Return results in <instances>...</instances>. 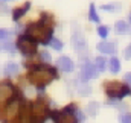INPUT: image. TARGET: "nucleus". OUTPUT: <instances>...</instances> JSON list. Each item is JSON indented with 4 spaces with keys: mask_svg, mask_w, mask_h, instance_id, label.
<instances>
[{
    "mask_svg": "<svg viewBox=\"0 0 131 123\" xmlns=\"http://www.w3.org/2000/svg\"><path fill=\"white\" fill-rule=\"evenodd\" d=\"M47 20H52L50 15H46L43 14V18L41 21L38 23H34L31 26H28V36L34 40V41H38V43H50V35H52V24H47Z\"/></svg>",
    "mask_w": 131,
    "mask_h": 123,
    "instance_id": "f257e3e1",
    "label": "nucleus"
},
{
    "mask_svg": "<svg viewBox=\"0 0 131 123\" xmlns=\"http://www.w3.org/2000/svg\"><path fill=\"white\" fill-rule=\"evenodd\" d=\"M57 76V71L52 68V67H47V65H41V67H37L35 70H32L29 73V81L32 82L35 87H46L47 84L52 82V79H55Z\"/></svg>",
    "mask_w": 131,
    "mask_h": 123,
    "instance_id": "f03ea898",
    "label": "nucleus"
},
{
    "mask_svg": "<svg viewBox=\"0 0 131 123\" xmlns=\"http://www.w3.org/2000/svg\"><path fill=\"white\" fill-rule=\"evenodd\" d=\"M20 111H21V100L20 99H14L5 106L3 111H0V120L5 123L11 122L20 114Z\"/></svg>",
    "mask_w": 131,
    "mask_h": 123,
    "instance_id": "7ed1b4c3",
    "label": "nucleus"
},
{
    "mask_svg": "<svg viewBox=\"0 0 131 123\" xmlns=\"http://www.w3.org/2000/svg\"><path fill=\"white\" fill-rule=\"evenodd\" d=\"M105 93L110 96V97H114V99H122L125 97L127 94H130L128 87L122 85L121 82H108L105 84Z\"/></svg>",
    "mask_w": 131,
    "mask_h": 123,
    "instance_id": "20e7f679",
    "label": "nucleus"
},
{
    "mask_svg": "<svg viewBox=\"0 0 131 123\" xmlns=\"http://www.w3.org/2000/svg\"><path fill=\"white\" fill-rule=\"evenodd\" d=\"M31 116L37 122H43L47 117V102L44 99H37L32 103L31 108Z\"/></svg>",
    "mask_w": 131,
    "mask_h": 123,
    "instance_id": "39448f33",
    "label": "nucleus"
},
{
    "mask_svg": "<svg viewBox=\"0 0 131 123\" xmlns=\"http://www.w3.org/2000/svg\"><path fill=\"white\" fill-rule=\"evenodd\" d=\"M17 47L20 49V52L26 56L29 55H34L37 52V43L31 40L29 36H20L18 41H17Z\"/></svg>",
    "mask_w": 131,
    "mask_h": 123,
    "instance_id": "423d86ee",
    "label": "nucleus"
},
{
    "mask_svg": "<svg viewBox=\"0 0 131 123\" xmlns=\"http://www.w3.org/2000/svg\"><path fill=\"white\" fill-rule=\"evenodd\" d=\"M52 119L55 123H76V117L72 113H69L67 108L64 111H55L52 114Z\"/></svg>",
    "mask_w": 131,
    "mask_h": 123,
    "instance_id": "0eeeda50",
    "label": "nucleus"
},
{
    "mask_svg": "<svg viewBox=\"0 0 131 123\" xmlns=\"http://www.w3.org/2000/svg\"><path fill=\"white\" fill-rule=\"evenodd\" d=\"M14 93H15V90L9 81H2L0 82V103L9 100L14 96Z\"/></svg>",
    "mask_w": 131,
    "mask_h": 123,
    "instance_id": "6e6552de",
    "label": "nucleus"
},
{
    "mask_svg": "<svg viewBox=\"0 0 131 123\" xmlns=\"http://www.w3.org/2000/svg\"><path fill=\"white\" fill-rule=\"evenodd\" d=\"M96 73H98V68H96V65H93L92 62H85V64L82 65V76H84V79L95 78Z\"/></svg>",
    "mask_w": 131,
    "mask_h": 123,
    "instance_id": "1a4fd4ad",
    "label": "nucleus"
},
{
    "mask_svg": "<svg viewBox=\"0 0 131 123\" xmlns=\"http://www.w3.org/2000/svg\"><path fill=\"white\" fill-rule=\"evenodd\" d=\"M98 50L101 52V53L113 55V53H116V44H113V43H107V41L99 43L98 44Z\"/></svg>",
    "mask_w": 131,
    "mask_h": 123,
    "instance_id": "9d476101",
    "label": "nucleus"
},
{
    "mask_svg": "<svg viewBox=\"0 0 131 123\" xmlns=\"http://www.w3.org/2000/svg\"><path fill=\"white\" fill-rule=\"evenodd\" d=\"M58 67L63 70V71H72L73 70V61L67 56H61L58 59Z\"/></svg>",
    "mask_w": 131,
    "mask_h": 123,
    "instance_id": "9b49d317",
    "label": "nucleus"
},
{
    "mask_svg": "<svg viewBox=\"0 0 131 123\" xmlns=\"http://www.w3.org/2000/svg\"><path fill=\"white\" fill-rule=\"evenodd\" d=\"M29 8H31V3H29V2H26L23 6L15 8V9L12 11V18H14V20H18L20 17H23V15L28 12V9H29Z\"/></svg>",
    "mask_w": 131,
    "mask_h": 123,
    "instance_id": "f8f14e48",
    "label": "nucleus"
},
{
    "mask_svg": "<svg viewBox=\"0 0 131 123\" xmlns=\"http://www.w3.org/2000/svg\"><path fill=\"white\" fill-rule=\"evenodd\" d=\"M17 73H18V65L17 64H8L5 67V75L6 76H14Z\"/></svg>",
    "mask_w": 131,
    "mask_h": 123,
    "instance_id": "ddd939ff",
    "label": "nucleus"
},
{
    "mask_svg": "<svg viewBox=\"0 0 131 123\" xmlns=\"http://www.w3.org/2000/svg\"><path fill=\"white\" fill-rule=\"evenodd\" d=\"M108 64H110V70H111V73H117V71L121 70V62H119L117 58H111Z\"/></svg>",
    "mask_w": 131,
    "mask_h": 123,
    "instance_id": "4468645a",
    "label": "nucleus"
},
{
    "mask_svg": "<svg viewBox=\"0 0 131 123\" xmlns=\"http://www.w3.org/2000/svg\"><path fill=\"white\" fill-rule=\"evenodd\" d=\"M128 29H130V28H128V24H127V23H125V21H117V23H116V31H117V33H122V35H124V33H128Z\"/></svg>",
    "mask_w": 131,
    "mask_h": 123,
    "instance_id": "2eb2a0df",
    "label": "nucleus"
},
{
    "mask_svg": "<svg viewBox=\"0 0 131 123\" xmlns=\"http://www.w3.org/2000/svg\"><path fill=\"white\" fill-rule=\"evenodd\" d=\"M105 64H107L105 58H102V56L96 58V68H98L99 71H104L105 70Z\"/></svg>",
    "mask_w": 131,
    "mask_h": 123,
    "instance_id": "dca6fc26",
    "label": "nucleus"
},
{
    "mask_svg": "<svg viewBox=\"0 0 131 123\" xmlns=\"http://www.w3.org/2000/svg\"><path fill=\"white\" fill-rule=\"evenodd\" d=\"M49 44H50V46H52L55 50H61V49H63V43H61L60 40H55V38H52Z\"/></svg>",
    "mask_w": 131,
    "mask_h": 123,
    "instance_id": "f3484780",
    "label": "nucleus"
},
{
    "mask_svg": "<svg viewBox=\"0 0 131 123\" xmlns=\"http://www.w3.org/2000/svg\"><path fill=\"white\" fill-rule=\"evenodd\" d=\"M90 20L92 21H99V17L98 14H96V9H95V5H90Z\"/></svg>",
    "mask_w": 131,
    "mask_h": 123,
    "instance_id": "a211bd4d",
    "label": "nucleus"
},
{
    "mask_svg": "<svg viewBox=\"0 0 131 123\" xmlns=\"http://www.w3.org/2000/svg\"><path fill=\"white\" fill-rule=\"evenodd\" d=\"M102 9L104 11H117V9H121V6L117 3H111V5H104Z\"/></svg>",
    "mask_w": 131,
    "mask_h": 123,
    "instance_id": "6ab92c4d",
    "label": "nucleus"
},
{
    "mask_svg": "<svg viewBox=\"0 0 131 123\" xmlns=\"http://www.w3.org/2000/svg\"><path fill=\"white\" fill-rule=\"evenodd\" d=\"M98 33L101 38H107V35H108V28L107 26H101L98 29Z\"/></svg>",
    "mask_w": 131,
    "mask_h": 123,
    "instance_id": "aec40b11",
    "label": "nucleus"
},
{
    "mask_svg": "<svg viewBox=\"0 0 131 123\" xmlns=\"http://www.w3.org/2000/svg\"><path fill=\"white\" fill-rule=\"evenodd\" d=\"M98 103H96V102H92V103H90V105H89V113H90V114H92V116H95V114H96V111H98Z\"/></svg>",
    "mask_w": 131,
    "mask_h": 123,
    "instance_id": "412c9836",
    "label": "nucleus"
},
{
    "mask_svg": "<svg viewBox=\"0 0 131 123\" xmlns=\"http://www.w3.org/2000/svg\"><path fill=\"white\" fill-rule=\"evenodd\" d=\"M119 120L122 123H131V114H124V116H121Z\"/></svg>",
    "mask_w": 131,
    "mask_h": 123,
    "instance_id": "4be33fe9",
    "label": "nucleus"
},
{
    "mask_svg": "<svg viewBox=\"0 0 131 123\" xmlns=\"http://www.w3.org/2000/svg\"><path fill=\"white\" fill-rule=\"evenodd\" d=\"M8 36H11V32L5 31V29H0V40H6Z\"/></svg>",
    "mask_w": 131,
    "mask_h": 123,
    "instance_id": "5701e85b",
    "label": "nucleus"
},
{
    "mask_svg": "<svg viewBox=\"0 0 131 123\" xmlns=\"http://www.w3.org/2000/svg\"><path fill=\"white\" fill-rule=\"evenodd\" d=\"M79 93L84 94V96H87V94H90V88H89V87H81V88H79Z\"/></svg>",
    "mask_w": 131,
    "mask_h": 123,
    "instance_id": "b1692460",
    "label": "nucleus"
},
{
    "mask_svg": "<svg viewBox=\"0 0 131 123\" xmlns=\"http://www.w3.org/2000/svg\"><path fill=\"white\" fill-rule=\"evenodd\" d=\"M125 59H131V46L125 49Z\"/></svg>",
    "mask_w": 131,
    "mask_h": 123,
    "instance_id": "393cba45",
    "label": "nucleus"
},
{
    "mask_svg": "<svg viewBox=\"0 0 131 123\" xmlns=\"http://www.w3.org/2000/svg\"><path fill=\"white\" fill-rule=\"evenodd\" d=\"M41 58H43V59H44V61H50V55H49V53H47V52H43V53H41Z\"/></svg>",
    "mask_w": 131,
    "mask_h": 123,
    "instance_id": "a878e982",
    "label": "nucleus"
},
{
    "mask_svg": "<svg viewBox=\"0 0 131 123\" xmlns=\"http://www.w3.org/2000/svg\"><path fill=\"white\" fill-rule=\"evenodd\" d=\"M125 82H127V85H131V71L125 75Z\"/></svg>",
    "mask_w": 131,
    "mask_h": 123,
    "instance_id": "bb28decb",
    "label": "nucleus"
},
{
    "mask_svg": "<svg viewBox=\"0 0 131 123\" xmlns=\"http://www.w3.org/2000/svg\"><path fill=\"white\" fill-rule=\"evenodd\" d=\"M3 47L5 49H8V50H12L14 47H12V44H3Z\"/></svg>",
    "mask_w": 131,
    "mask_h": 123,
    "instance_id": "cd10ccee",
    "label": "nucleus"
},
{
    "mask_svg": "<svg viewBox=\"0 0 131 123\" xmlns=\"http://www.w3.org/2000/svg\"><path fill=\"white\" fill-rule=\"evenodd\" d=\"M130 21H131V15H130Z\"/></svg>",
    "mask_w": 131,
    "mask_h": 123,
    "instance_id": "c85d7f7f",
    "label": "nucleus"
}]
</instances>
